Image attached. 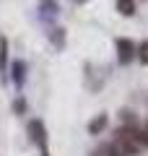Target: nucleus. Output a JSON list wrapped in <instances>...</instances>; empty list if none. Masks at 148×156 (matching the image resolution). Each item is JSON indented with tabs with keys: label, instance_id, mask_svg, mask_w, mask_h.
Returning a JSON list of instances; mask_svg holds the SVG:
<instances>
[{
	"label": "nucleus",
	"instance_id": "f257e3e1",
	"mask_svg": "<svg viewBox=\"0 0 148 156\" xmlns=\"http://www.w3.org/2000/svg\"><path fill=\"white\" fill-rule=\"evenodd\" d=\"M138 55V44L132 42V39H117V57H120L122 65H127V62H132V57Z\"/></svg>",
	"mask_w": 148,
	"mask_h": 156
},
{
	"label": "nucleus",
	"instance_id": "f03ea898",
	"mask_svg": "<svg viewBox=\"0 0 148 156\" xmlns=\"http://www.w3.org/2000/svg\"><path fill=\"white\" fill-rule=\"evenodd\" d=\"M29 130H31V140L39 146V148H47V140H44V125L39 120H31L29 122Z\"/></svg>",
	"mask_w": 148,
	"mask_h": 156
},
{
	"label": "nucleus",
	"instance_id": "7ed1b4c3",
	"mask_svg": "<svg viewBox=\"0 0 148 156\" xmlns=\"http://www.w3.org/2000/svg\"><path fill=\"white\" fill-rule=\"evenodd\" d=\"M117 11L122 16H132L135 13V0H117Z\"/></svg>",
	"mask_w": 148,
	"mask_h": 156
},
{
	"label": "nucleus",
	"instance_id": "20e7f679",
	"mask_svg": "<svg viewBox=\"0 0 148 156\" xmlns=\"http://www.w3.org/2000/svg\"><path fill=\"white\" fill-rule=\"evenodd\" d=\"M104 128H107V115H99L96 120H93V122L88 125V133H91V135H96V133H101Z\"/></svg>",
	"mask_w": 148,
	"mask_h": 156
},
{
	"label": "nucleus",
	"instance_id": "39448f33",
	"mask_svg": "<svg viewBox=\"0 0 148 156\" xmlns=\"http://www.w3.org/2000/svg\"><path fill=\"white\" fill-rule=\"evenodd\" d=\"M138 60L143 62V65H148V42H140V44H138Z\"/></svg>",
	"mask_w": 148,
	"mask_h": 156
},
{
	"label": "nucleus",
	"instance_id": "423d86ee",
	"mask_svg": "<svg viewBox=\"0 0 148 156\" xmlns=\"http://www.w3.org/2000/svg\"><path fill=\"white\" fill-rule=\"evenodd\" d=\"M13 81L18 86L23 83V62H13Z\"/></svg>",
	"mask_w": 148,
	"mask_h": 156
},
{
	"label": "nucleus",
	"instance_id": "0eeeda50",
	"mask_svg": "<svg viewBox=\"0 0 148 156\" xmlns=\"http://www.w3.org/2000/svg\"><path fill=\"white\" fill-rule=\"evenodd\" d=\"M5 39H0V70H5Z\"/></svg>",
	"mask_w": 148,
	"mask_h": 156
},
{
	"label": "nucleus",
	"instance_id": "6e6552de",
	"mask_svg": "<svg viewBox=\"0 0 148 156\" xmlns=\"http://www.w3.org/2000/svg\"><path fill=\"white\" fill-rule=\"evenodd\" d=\"M143 135H146V146H148V128H146V133H143Z\"/></svg>",
	"mask_w": 148,
	"mask_h": 156
}]
</instances>
